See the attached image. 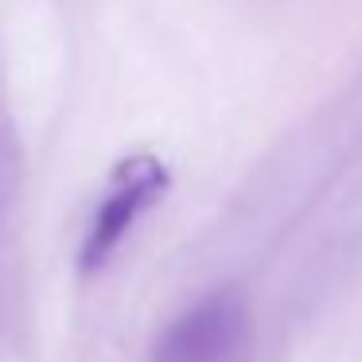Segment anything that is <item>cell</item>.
I'll return each instance as SVG.
<instances>
[{
    "label": "cell",
    "mask_w": 362,
    "mask_h": 362,
    "mask_svg": "<svg viewBox=\"0 0 362 362\" xmlns=\"http://www.w3.org/2000/svg\"><path fill=\"white\" fill-rule=\"evenodd\" d=\"M168 168L156 156L141 152V156H125L110 175V187H105L102 203H98L90 230L82 238V253H78V269L82 273H98L105 261L113 257L125 234L136 226L144 211L152 203H160V195L168 191Z\"/></svg>",
    "instance_id": "1"
},
{
    "label": "cell",
    "mask_w": 362,
    "mask_h": 362,
    "mask_svg": "<svg viewBox=\"0 0 362 362\" xmlns=\"http://www.w3.org/2000/svg\"><path fill=\"white\" fill-rule=\"evenodd\" d=\"M250 346V312L234 288H218L175 315L156 339V362H242Z\"/></svg>",
    "instance_id": "2"
}]
</instances>
